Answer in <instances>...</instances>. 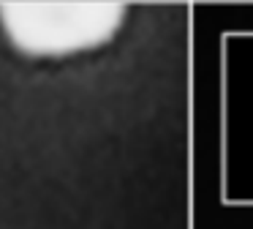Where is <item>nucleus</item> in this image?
Here are the masks:
<instances>
[{"label":"nucleus","instance_id":"obj_1","mask_svg":"<svg viewBox=\"0 0 253 229\" xmlns=\"http://www.w3.org/2000/svg\"><path fill=\"white\" fill-rule=\"evenodd\" d=\"M126 8L109 0L84 3H3L0 22L25 55H74L109 41Z\"/></svg>","mask_w":253,"mask_h":229}]
</instances>
